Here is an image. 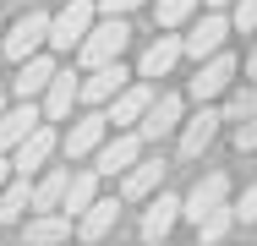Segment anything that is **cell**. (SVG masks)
Instances as JSON below:
<instances>
[{"label":"cell","mask_w":257,"mask_h":246,"mask_svg":"<svg viewBox=\"0 0 257 246\" xmlns=\"http://www.w3.org/2000/svg\"><path fill=\"white\" fill-rule=\"evenodd\" d=\"M219 202H230V175L224 170H208V175H197V186L181 197V219H203L208 208H219Z\"/></svg>","instance_id":"cell-11"},{"label":"cell","mask_w":257,"mask_h":246,"mask_svg":"<svg viewBox=\"0 0 257 246\" xmlns=\"http://www.w3.org/2000/svg\"><path fill=\"white\" fill-rule=\"evenodd\" d=\"M175 60H181V33H175V28H159V39L143 49V60H137V77H148V82H154V77H170Z\"/></svg>","instance_id":"cell-16"},{"label":"cell","mask_w":257,"mask_h":246,"mask_svg":"<svg viewBox=\"0 0 257 246\" xmlns=\"http://www.w3.org/2000/svg\"><path fill=\"white\" fill-rule=\"evenodd\" d=\"M137 153H143V132L120 126V132H115V137H104V143L93 148L88 159H93V170H99V175H126Z\"/></svg>","instance_id":"cell-8"},{"label":"cell","mask_w":257,"mask_h":246,"mask_svg":"<svg viewBox=\"0 0 257 246\" xmlns=\"http://www.w3.org/2000/svg\"><path fill=\"white\" fill-rule=\"evenodd\" d=\"M230 230H235V208H230V202H219V208H208L203 219H197V241H203V246L224 241Z\"/></svg>","instance_id":"cell-25"},{"label":"cell","mask_w":257,"mask_h":246,"mask_svg":"<svg viewBox=\"0 0 257 246\" xmlns=\"http://www.w3.org/2000/svg\"><path fill=\"white\" fill-rule=\"evenodd\" d=\"M0 109H6V98H0Z\"/></svg>","instance_id":"cell-35"},{"label":"cell","mask_w":257,"mask_h":246,"mask_svg":"<svg viewBox=\"0 0 257 246\" xmlns=\"http://www.w3.org/2000/svg\"><path fill=\"white\" fill-rule=\"evenodd\" d=\"M164 170H170L164 159H143V153H137L132 170L120 175V202H143L148 192H159V186H164Z\"/></svg>","instance_id":"cell-15"},{"label":"cell","mask_w":257,"mask_h":246,"mask_svg":"<svg viewBox=\"0 0 257 246\" xmlns=\"http://www.w3.org/2000/svg\"><path fill=\"white\" fill-rule=\"evenodd\" d=\"M93 6H99L104 17H132V11L143 6V0H93Z\"/></svg>","instance_id":"cell-31"},{"label":"cell","mask_w":257,"mask_h":246,"mask_svg":"<svg viewBox=\"0 0 257 246\" xmlns=\"http://www.w3.org/2000/svg\"><path fill=\"white\" fill-rule=\"evenodd\" d=\"M230 33H257V0H230Z\"/></svg>","instance_id":"cell-28"},{"label":"cell","mask_w":257,"mask_h":246,"mask_svg":"<svg viewBox=\"0 0 257 246\" xmlns=\"http://www.w3.org/2000/svg\"><path fill=\"white\" fill-rule=\"evenodd\" d=\"M132 82V71L120 66V60H104V66H88V77L77 82V104H109V98L120 93Z\"/></svg>","instance_id":"cell-10"},{"label":"cell","mask_w":257,"mask_h":246,"mask_svg":"<svg viewBox=\"0 0 257 246\" xmlns=\"http://www.w3.org/2000/svg\"><path fill=\"white\" fill-rule=\"evenodd\" d=\"M197 6H203V0H159L154 22H159V28H186V22L197 17Z\"/></svg>","instance_id":"cell-26"},{"label":"cell","mask_w":257,"mask_h":246,"mask_svg":"<svg viewBox=\"0 0 257 246\" xmlns=\"http://www.w3.org/2000/svg\"><path fill=\"white\" fill-rule=\"evenodd\" d=\"M22 241H33V246H55V241H71V219H66L60 208H50V213H33V219L22 224Z\"/></svg>","instance_id":"cell-21"},{"label":"cell","mask_w":257,"mask_h":246,"mask_svg":"<svg viewBox=\"0 0 257 246\" xmlns=\"http://www.w3.org/2000/svg\"><path fill=\"white\" fill-rule=\"evenodd\" d=\"M28 213H33V186H28V175L11 170V181L0 186V224H17Z\"/></svg>","instance_id":"cell-23"},{"label":"cell","mask_w":257,"mask_h":246,"mask_svg":"<svg viewBox=\"0 0 257 246\" xmlns=\"http://www.w3.org/2000/svg\"><path fill=\"white\" fill-rule=\"evenodd\" d=\"M93 17H99V6H93V0H66V6L50 17V33H44V44L60 49V55H71V49L82 44V33L93 28Z\"/></svg>","instance_id":"cell-3"},{"label":"cell","mask_w":257,"mask_h":246,"mask_svg":"<svg viewBox=\"0 0 257 246\" xmlns=\"http://www.w3.org/2000/svg\"><path fill=\"white\" fill-rule=\"evenodd\" d=\"M0 28H6V17H0Z\"/></svg>","instance_id":"cell-36"},{"label":"cell","mask_w":257,"mask_h":246,"mask_svg":"<svg viewBox=\"0 0 257 246\" xmlns=\"http://www.w3.org/2000/svg\"><path fill=\"white\" fill-rule=\"evenodd\" d=\"M246 77L257 82V44H252V55H246Z\"/></svg>","instance_id":"cell-32"},{"label":"cell","mask_w":257,"mask_h":246,"mask_svg":"<svg viewBox=\"0 0 257 246\" xmlns=\"http://www.w3.org/2000/svg\"><path fill=\"white\" fill-rule=\"evenodd\" d=\"M104 137H109V115H82V120H71V132L60 137V148H66V159L77 164V159H88Z\"/></svg>","instance_id":"cell-17"},{"label":"cell","mask_w":257,"mask_h":246,"mask_svg":"<svg viewBox=\"0 0 257 246\" xmlns=\"http://www.w3.org/2000/svg\"><path fill=\"white\" fill-rule=\"evenodd\" d=\"M208 6H230V0H208Z\"/></svg>","instance_id":"cell-34"},{"label":"cell","mask_w":257,"mask_h":246,"mask_svg":"<svg viewBox=\"0 0 257 246\" xmlns=\"http://www.w3.org/2000/svg\"><path fill=\"white\" fill-rule=\"evenodd\" d=\"M235 153H257V115L235 120Z\"/></svg>","instance_id":"cell-29"},{"label":"cell","mask_w":257,"mask_h":246,"mask_svg":"<svg viewBox=\"0 0 257 246\" xmlns=\"http://www.w3.org/2000/svg\"><path fill=\"white\" fill-rule=\"evenodd\" d=\"M66 175H71V170H44V175L33 181V213L60 208V197H66Z\"/></svg>","instance_id":"cell-24"},{"label":"cell","mask_w":257,"mask_h":246,"mask_svg":"<svg viewBox=\"0 0 257 246\" xmlns=\"http://www.w3.org/2000/svg\"><path fill=\"white\" fill-rule=\"evenodd\" d=\"M252 230H257V224H252Z\"/></svg>","instance_id":"cell-37"},{"label":"cell","mask_w":257,"mask_h":246,"mask_svg":"<svg viewBox=\"0 0 257 246\" xmlns=\"http://www.w3.org/2000/svg\"><path fill=\"white\" fill-rule=\"evenodd\" d=\"M55 148H60V132H55V120H39V126H33L22 143L11 148V170H17V175H39V170L55 159Z\"/></svg>","instance_id":"cell-6"},{"label":"cell","mask_w":257,"mask_h":246,"mask_svg":"<svg viewBox=\"0 0 257 246\" xmlns=\"http://www.w3.org/2000/svg\"><path fill=\"white\" fill-rule=\"evenodd\" d=\"M132 44V22L126 17H93V28L82 33L77 44V66H104V60H120V49Z\"/></svg>","instance_id":"cell-1"},{"label":"cell","mask_w":257,"mask_h":246,"mask_svg":"<svg viewBox=\"0 0 257 246\" xmlns=\"http://www.w3.org/2000/svg\"><path fill=\"white\" fill-rule=\"evenodd\" d=\"M219 126H224V115L213 109V104H203L197 115H181V143H175V153H181V164H197L208 148H213V137H219Z\"/></svg>","instance_id":"cell-4"},{"label":"cell","mask_w":257,"mask_h":246,"mask_svg":"<svg viewBox=\"0 0 257 246\" xmlns=\"http://www.w3.org/2000/svg\"><path fill=\"white\" fill-rule=\"evenodd\" d=\"M44 33H50V11L28 6L11 28H0V60H28V55H39Z\"/></svg>","instance_id":"cell-2"},{"label":"cell","mask_w":257,"mask_h":246,"mask_svg":"<svg viewBox=\"0 0 257 246\" xmlns=\"http://www.w3.org/2000/svg\"><path fill=\"white\" fill-rule=\"evenodd\" d=\"M148 98H154V82H148V77H132L120 93L109 98V104H115V109H109L115 132H120V126H137V120H143V109H148Z\"/></svg>","instance_id":"cell-18"},{"label":"cell","mask_w":257,"mask_h":246,"mask_svg":"<svg viewBox=\"0 0 257 246\" xmlns=\"http://www.w3.org/2000/svg\"><path fill=\"white\" fill-rule=\"evenodd\" d=\"M235 71H241V60H235L230 49H213V55L197 60V77L186 82V93L197 98V104H203V98H219L230 82H235Z\"/></svg>","instance_id":"cell-5"},{"label":"cell","mask_w":257,"mask_h":246,"mask_svg":"<svg viewBox=\"0 0 257 246\" xmlns=\"http://www.w3.org/2000/svg\"><path fill=\"white\" fill-rule=\"evenodd\" d=\"M39 120H44L39 98H17V104H6V109H0V153H11V148L22 143Z\"/></svg>","instance_id":"cell-13"},{"label":"cell","mask_w":257,"mask_h":246,"mask_svg":"<svg viewBox=\"0 0 257 246\" xmlns=\"http://www.w3.org/2000/svg\"><path fill=\"white\" fill-rule=\"evenodd\" d=\"M77 82H82V77H77V71H60V66H55V77H50V88H44V104H39V109H44V120H71V104H77Z\"/></svg>","instance_id":"cell-19"},{"label":"cell","mask_w":257,"mask_h":246,"mask_svg":"<svg viewBox=\"0 0 257 246\" xmlns=\"http://www.w3.org/2000/svg\"><path fill=\"white\" fill-rule=\"evenodd\" d=\"M93 197H99V170H71V175H66V197H60V213L77 219Z\"/></svg>","instance_id":"cell-22"},{"label":"cell","mask_w":257,"mask_h":246,"mask_svg":"<svg viewBox=\"0 0 257 246\" xmlns=\"http://www.w3.org/2000/svg\"><path fill=\"white\" fill-rule=\"evenodd\" d=\"M235 224H257V181L241 192V202H235Z\"/></svg>","instance_id":"cell-30"},{"label":"cell","mask_w":257,"mask_h":246,"mask_svg":"<svg viewBox=\"0 0 257 246\" xmlns=\"http://www.w3.org/2000/svg\"><path fill=\"white\" fill-rule=\"evenodd\" d=\"M224 39H230V11H224V6H213L208 17L192 22V33H181V55L203 60V55H213V49H224Z\"/></svg>","instance_id":"cell-9"},{"label":"cell","mask_w":257,"mask_h":246,"mask_svg":"<svg viewBox=\"0 0 257 246\" xmlns=\"http://www.w3.org/2000/svg\"><path fill=\"white\" fill-rule=\"evenodd\" d=\"M219 115H224V120H246V115H257V82H252V77L224 98V109H219Z\"/></svg>","instance_id":"cell-27"},{"label":"cell","mask_w":257,"mask_h":246,"mask_svg":"<svg viewBox=\"0 0 257 246\" xmlns=\"http://www.w3.org/2000/svg\"><path fill=\"white\" fill-rule=\"evenodd\" d=\"M120 224V202L115 197H93L82 213H77V241H109Z\"/></svg>","instance_id":"cell-14"},{"label":"cell","mask_w":257,"mask_h":246,"mask_svg":"<svg viewBox=\"0 0 257 246\" xmlns=\"http://www.w3.org/2000/svg\"><path fill=\"white\" fill-rule=\"evenodd\" d=\"M143 202H148V208H143V241H164V235L175 230V219H181V197L159 186V192H148Z\"/></svg>","instance_id":"cell-12"},{"label":"cell","mask_w":257,"mask_h":246,"mask_svg":"<svg viewBox=\"0 0 257 246\" xmlns=\"http://www.w3.org/2000/svg\"><path fill=\"white\" fill-rule=\"evenodd\" d=\"M6 181H11V159L0 153V186H6Z\"/></svg>","instance_id":"cell-33"},{"label":"cell","mask_w":257,"mask_h":246,"mask_svg":"<svg viewBox=\"0 0 257 246\" xmlns=\"http://www.w3.org/2000/svg\"><path fill=\"white\" fill-rule=\"evenodd\" d=\"M181 115H186V98H181V93H154V98H148V109H143V120H137L143 143H164V137H175Z\"/></svg>","instance_id":"cell-7"},{"label":"cell","mask_w":257,"mask_h":246,"mask_svg":"<svg viewBox=\"0 0 257 246\" xmlns=\"http://www.w3.org/2000/svg\"><path fill=\"white\" fill-rule=\"evenodd\" d=\"M50 77H55V60H50V55H28V60H17L11 93H17V98H39L44 88H50Z\"/></svg>","instance_id":"cell-20"}]
</instances>
